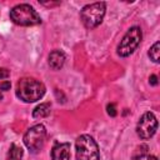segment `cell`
Masks as SVG:
<instances>
[{
	"mask_svg": "<svg viewBox=\"0 0 160 160\" xmlns=\"http://www.w3.org/2000/svg\"><path fill=\"white\" fill-rule=\"evenodd\" d=\"M45 85L34 78H21L16 84L15 94L24 102H34L45 95Z\"/></svg>",
	"mask_w": 160,
	"mask_h": 160,
	"instance_id": "obj_1",
	"label": "cell"
},
{
	"mask_svg": "<svg viewBox=\"0 0 160 160\" xmlns=\"http://www.w3.org/2000/svg\"><path fill=\"white\" fill-rule=\"evenodd\" d=\"M10 19L20 26H34L41 24V18L38 11L29 4L15 5L10 10Z\"/></svg>",
	"mask_w": 160,
	"mask_h": 160,
	"instance_id": "obj_2",
	"label": "cell"
},
{
	"mask_svg": "<svg viewBox=\"0 0 160 160\" xmlns=\"http://www.w3.org/2000/svg\"><path fill=\"white\" fill-rule=\"evenodd\" d=\"M106 12L105 2H92L85 5L80 10V20L86 29H95L102 22Z\"/></svg>",
	"mask_w": 160,
	"mask_h": 160,
	"instance_id": "obj_3",
	"label": "cell"
},
{
	"mask_svg": "<svg viewBox=\"0 0 160 160\" xmlns=\"http://www.w3.org/2000/svg\"><path fill=\"white\" fill-rule=\"evenodd\" d=\"M76 160H100V150L92 136L82 134L76 139Z\"/></svg>",
	"mask_w": 160,
	"mask_h": 160,
	"instance_id": "obj_4",
	"label": "cell"
},
{
	"mask_svg": "<svg viewBox=\"0 0 160 160\" xmlns=\"http://www.w3.org/2000/svg\"><path fill=\"white\" fill-rule=\"evenodd\" d=\"M141 38H142L141 29L139 26H131L125 32V35L122 36V39L120 40V42L118 45V49H116L118 55L121 58L130 56L138 49V46L141 41Z\"/></svg>",
	"mask_w": 160,
	"mask_h": 160,
	"instance_id": "obj_5",
	"label": "cell"
},
{
	"mask_svg": "<svg viewBox=\"0 0 160 160\" xmlns=\"http://www.w3.org/2000/svg\"><path fill=\"white\" fill-rule=\"evenodd\" d=\"M46 140V128L42 124H36L26 130L22 141L30 152L36 154L40 151Z\"/></svg>",
	"mask_w": 160,
	"mask_h": 160,
	"instance_id": "obj_6",
	"label": "cell"
},
{
	"mask_svg": "<svg viewBox=\"0 0 160 160\" xmlns=\"http://www.w3.org/2000/svg\"><path fill=\"white\" fill-rule=\"evenodd\" d=\"M158 130V119L151 112L148 111L142 114V116L139 119L136 124V134L141 140H149L155 135Z\"/></svg>",
	"mask_w": 160,
	"mask_h": 160,
	"instance_id": "obj_7",
	"label": "cell"
},
{
	"mask_svg": "<svg viewBox=\"0 0 160 160\" xmlns=\"http://www.w3.org/2000/svg\"><path fill=\"white\" fill-rule=\"evenodd\" d=\"M51 160H70V142L56 141L51 148Z\"/></svg>",
	"mask_w": 160,
	"mask_h": 160,
	"instance_id": "obj_8",
	"label": "cell"
},
{
	"mask_svg": "<svg viewBox=\"0 0 160 160\" xmlns=\"http://www.w3.org/2000/svg\"><path fill=\"white\" fill-rule=\"evenodd\" d=\"M65 60H66V56H65L64 51H61V50H52L49 54L48 62H49V66L52 70H60L64 66Z\"/></svg>",
	"mask_w": 160,
	"mask_h": 160,
	"instance_id": "obj_9",
	"label": "cell"
},
{
	"mask_svg": "<svg viewBox=\"0 0 160 160\" xmlns=\"http://www.w3.org/2000/svg\"><path fill=\"white\" fill-rule=\"evenodd\" d=\"M131 160H158V158L155 155H151L149 152V146L144 144L136 148V150L132 154Z\"/></svg>",
	"mask_w": 160,
	"mask_h": 160,
	"instance_id": "obj_10",
	"label": "cell"
},
{
	"mask_svg": "<svg viewBox=\"0 0 160 160\" xmlns=\"http://www.w3.org/2000/svg\"><path fill=\"white\" fill-rule=\"evenodd\" d=\"M51 111V104L50 102H41L32 110V118L35 119H42L50 115Z\"/></svg>",
	"mask_w": 160,
	"mask_h": 160,
	"instance_id": "obj_11",
	"label": "cell"
},
{
	"mask_svg": "<svg viewBox=\"0 0 160 160\" xmlns=\"http://www.w3.org/2000/svg\"><path fill=\"white\" fill-rule=\"evenodd\" d=\"M22 149L21 146L16 145L15 142H12L9 148V151H8V156H6V160H21L22 158Z\"/></svg>",
	"mask_w": 160,
	"mask_h": 160,
	"instance_id": "obj_12",
	"label": "cell"
},
{
	"mask_svg": "<svg viewBox=\"0 0 160 160\" xmlns=\"http://www.w3.org/2000/svg\"><path fill=\"white\" fill-rule=\"evenodd\" d=\"M148 55H149V58H150V60H152L155 64H158L160 60V42L159 41H156V42H154V45L149 49V51H148Z\"/></svg>",
	"mask_w": 160,
	"mask_h": 160,
	"instance_id": "obj_13",
	"label": "cell"
},
{
	"mask_svg": "<svg viewBox=\"0 0 160 160\" xmlns=\"http://www.w3.org/2000/svg\"><path fill=\"white\" fill-rule=\"evenodd\" d=\"M10 76V71L6 68H0V81L8 80Z\"/></svg>",
	"mask_w": 160,
	"mask_h": 160,
	"instance_id": "obj_14",
	"label": "cell"
},
{
	"mask_svg": "<svg viewBox=\"0 0 160 160\" xmlns=\"http://www.w3.org/2000/svg\"><path fill=\"white\" fill-rule=\"evenodd\" d=\"M106 110H108V114L110 116H116L118 111H116V108H115V104H109L106 106Z\"/></svg>",
	"mask_w": 160,
	"mask_h": 160,
	"instance_id": "obj_15",
	"label": "cell"
},
{
	"mask_svg": "<svg viewBox=\"0 0 160 160\" xmlns=\"http://www.w3.org/2000/svg\"><path fill=\"white\" fill-rule=\"evenodd\" d=\"M10 86H11V84H10V81H9V80L0 81V90L6 91V90H9V89H10Z\"/></svg>",
	"mask_w": 160,
	"mask_h": 160,
	"instance_id": "obj_16",
	"label": "cell"
},
{
	"mask_svg": "<svg viewBox=\"0 0 160 160\" xmlns=\"http://www.w3.org/2000/svg\"><path fill=\"white\" fill-rule=\"evenodd\" d=\"M149 84L150 85H158V76L156 75H150V78H149Z\"/></svg>",
	"mask_w": 160,
	"mask_h": 160,
	"instance_id": "obj_17",
	"label": "cell"
},
{
	"mask_svg": "<svg viewBox=\"0 0 160 160\" xmlns=\"http://www.w3.org/2000/svg\"><path fill=\"white\" fill-rule=\"evenodd\" d=\"M1 98H2V96H1V95H0V100H1Z\"/></svg>",
	"mask_w": 160,
	"mask_h": 160,
	"instance_id": "obj_18",
	"label": "cell"
}]
</instances>
